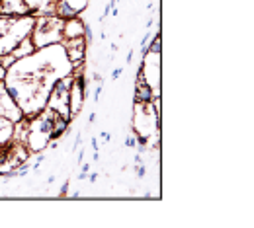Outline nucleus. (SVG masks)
I'll use <instances>...</instances> for the list:
<instances>
[{
    "label": "nucleus",
    "instance_id": "nucleus-1",
    "mask_svg": "<svg viewBox=\"0 0 254 228\" xmlns=\"http://www.w3.org/2000/svg\"><path fill=\"white\" fill-rule=\"evenodd\" d=\"M74 68L76 66L64 53L63 43H53L16 59L6 68L4 86L20 105L24 117L32 119L45 107L55 82L70 76Z\"/></svg>",
    "mask_w": 254,
    "mask_h": 228
},
{
    "label": "nucleus",
    "instance_id": "nucleus-2",
    "mask_svg": "<svg viewBox=\"0 0 254 228\" xmlns=\"http://www.w3.org/2000/svg\"><path fill=\"white\" fill-rule=\"evenodd\" d=\"M68 121H70L68 117H64L49 107H43L35 117L28 119V133H26L24 144L28 146L30 152L43 150L49 142H55L66 131Z\"/></svg>",
    "mask_w": 254,
    "mask_h": 228
},
{
    "label": "nucleus",
    "instance_id": "nucleus-3",
    "mask_svg": "<svg viewBox=\"0 0 254 228\" xmlns=\"http://www.w3.org/2000/svg\"><path fill=\"white\" fill-rule=\"evenodd\" d=\"M35 16H0V57L12 53L26 37L32 35Z\"/></svg>",
    "mask_w": 254,
    "mask_h": 228
},
{
    "label": "nucleus",
    "instance_id": "nucleus-4",
    "mask_svg": "<svg viewBox=\"0 0 254 228\" xmlns=\"http://www.w3.org/2000/svg\"><path fill=\"white\" fill-rule=\"evenodd\" d=\"M63 26L64 20L59 16L35 18L32 35H30L33 47L41 49V47H47V45H53V43H63Z\"/></svg>",
    "mask_w": 254,
    "mask_h": 228
},
{
    "label": "nucleus",
    "instance_id": "nucleus-5",
    "mask_svg": "<svg viewBox=\"0 0 254 228\" xmlns=\"http://www.w3.org/2000/svg\"><path fill=\"white\" fill-rule=\"evenodd\" d=\"M159 103L160 99L155 98V109L151 101H139L135 103V123L133 129L137 137L151 140L153 133L159 135Z\"/></svg>",
    "mask_w": 254,
    "mask_h": 228
},
{
    "label": "nucleus",
    "instance_id": "nucleus-6",
    "mask_svg": "<svg viewBox=\"0 0 254 228\" xmlns=\"http://www.w3.org/2000/svg\"><path fill=\"white\" fill-rule=\"evenodd\" d=\"M30 158V150L24 142L10 138L6 144L0 146V176H4L10 170L20 168Z\"/></svg>",
    "mask_w": 254,
    "mask_h": 228
},
{
    "label": "nucleus",
    "instance_id": "nucleus-7",
    "mask_svg": "<svg viewBox=\"0 0 254 228\" xmlns=\"http://www.w3.org/2000/svg\"><path fill=\"white\" fill-rule=\"evenodd\" d=\"M70 76H72V74H70ZM70 76L61 78V80L55 82V86L51 88V94H49V98H47V103H45V107H49V109L61 113V115L68 117V119H70V109H68V86H70Z\"/></svg>",
    "mask_w": 254,
    "mask_h": 228
},
{
    "label": "nucleus",
    "instance_id": "nucleus-8",
    "mask_svg": "<svg viewBox=\"0 0 254 228\" xmlns=\"http://www.w3.org/2000/svg\"><path fill=\"white\" fill-rule=\"evenodd\" d=\"M86 99V84L84 76H70V86H68V109H70V119L78 115L82 103Z\"/></svg>",
    "mask_w": 254,
    "mask_h": 228
},
{
    "label": "nucleus",
    "instance_id": "nucleus-9",
    "mask_svg": "<svg viewBox=\"0 0 254 228\" xmlns=\"http://www.w3.org/2000/svg\"><path fill=\"white\" fill-rule=\"evenodd\" d=\"M0 117H6L10 119L12 123H18L24 119V113L20 109V105L12 99V96L8 94L6 86H4V80L0 82Z\"/></svg>",
    "mask_w": 254,
    "mask_h": 228
},
{
    "label": "nucleus",
    "instance_id": "nucleus-10",
    "mask_svg": "<svg viewBox=\"0 0 254 228\" xmlns=\"http://www.w3.org/2000/svg\"><path fill=\"white\" fill-rule=\"evenodd\" d=\"M64 53L68 57V61L74 66H80L84 61V55H86V47H88V41L86 37H72V39H64L63 41Z\"/></svg>",
    "mask_w": 254,
    "mask_h": 228
},
{
    "label": "nucleus",
    "instance_id": "nucleus-11",
    "mask_svg": "<svg viewBox=\"0 0 254 228\" xmlns=\"http://www.w3.org/2000/svg\"><path fill=\"white\" fill-rule=\"evenodd\" d=\"M86 6H88V0H57V4L53 8V16L68 20V18L78 16Z\"/></svg>",
    "mask_w": 254,
    "mask_h": 228
},
{
    "label": "nucleus",
    "instance_id": "nucleus-12",
    "mask_svg": "<svg viewBox=\"0 0 254 228\" xmlns=\"http://www.w3.org/2000/svg\"><path fill=\"white\" fill-rule=\"evenodd\" d=\"M30 14L24 0H0V16H24Z\"/></svg>",
    "mask_w": 254,
    "mask_h": 228
},
{
    "label": "nucleus",
    "instance_id": "nucleus-13",
    "mask_svg": "<svg viewBox=\"0 0 254 228\" xmlns=\"http://www.w3.org/2000/svg\"><path fill=\"white\" fill-rule=\"evenodd\" d=\"M86 32V26L80 22V18H68L64 20V26H63V41L64 39H72V37H82Z\"/></svg>",
    "mask_w": 254,
    "mask_h": 228
},
{
    "label": "nucleus",
    "instance_id": "nucleus-14",
    "mask_svg": "<svg viewBox=\"0 0 254 228\" xmlns=\"http://www.w3.org/2000/svg\"><path fill=\"white\" fill-rule=\"evenodd\" d=\"M153 98H155V94H153L151 86L147 84V80L143 78V74L139 70V76L135 80V103H139V101H151Z\"/></svg>",
    "mask_w": 254,
    "mask_h": 228
},
{
    "label": "nucleus",
    "instance_id": "nucleus-15",
    "mask_svg": "<svg viewBox=\"0 0 254 228\" xmlns=\"http://www.w3.org/2000/svg\"><path fill=\"white\" fill-rule=\"evenodd\" d=\"M14 135V123L6 117H0V146L6 144Z\"/></svg>",
    "mask_w": 254,
    "mask_h": 228
},
{
    "label": "nucleus",
    "instance_id": "nucleus-16",
    "mask_svg": "<svg viewBox=\"0 0 254 228\" xmlns=\"http://www.w3.org/2000/svg\"><path fill=\"white\" fill-rule=\"evenodd\" d=\"M35 51V47H33V43H32V39L30 37H26L12 53H8V55H12L14 59H22V57H26V55H30V53H33Z\"/></svg>",
    "mask_w": 254,
    "mask_h": 228
},
{
    "label": "nucleus",
    "instance_id": "nucleus-17",
    "mask_svg": "<svg viewBox=\"0 0 254 228\" xmlns=\"http://www.w3.org/2000/svg\"><path fill=\"white\" fill-rule=\"evenodd\" d=\"M147 53H160V35L155 37V41L151 43V47H147Z\"/></svg>",
    "mask_w": 254,
    "mask_h": 228
},
{
    "label": "nucleus",
    "instance_id": "nucleus-18",
    "mask_svg": "<svg viewBox=\"0 0 254 228\" xmlns=\"http://www.w3.org/2000/svg\"><path fill=\"white\" fill-rule=\"evenodd\" d=\"M135 166H137V168H135V172H137V178H141V180H143V178H145V174H147L145 166H143V164H135Z\"/></svg>",
    "mask_w": 254,
    "mask_h": 228
},
{
    "label": "nucleus",
    "instance_id": "nucleus-19",
    "mask_svg": "<svg viewBox=\"0 0 254 228\" xmlns=\"http://www.w3.org/2000/svg\"><path fill=\"white\" fill-rule=\"evenodd\" d=\"M43 162H45V154H39V156H37V160H35V164H33V170L37 172V170H39V166H41Z\"/></svg>",
    "mask_w": 254,
    "mask_h": 228
},
{
    "label": "nucleus",
    "instance_id": "nucleus-20",
    "mask_svg": "<svg viewBox=\"0 0 254 228\" xmlns=\"http://www.w3.org/2000/svg\"><path fill=\"white\" fill-rule=\"evenodd\" d=\"M137 144V138L135 137H127V140H126V146H129V148H133Z\"/></svg>",
    "mask_w": 254,
    "mask_h": 228
},
{
    "label": "nucleus",
    "instance_id": "nucleus-21",
    "mask_svg": "<svg viewBox=\"0 0 254 228\" xmlns=\"http://www.w3.org/2000/svg\"><path fill=\"white\" fill-rule=\"evenodd\" d=\"M122 74H124V68H116V70L112 72V78H114V80H118Z\"/></svg>",
    "mask_w": 254,
    "mask_h": 228
},
{
    "label": "nucleus",
    "instance_id": "nucleus-22",
    "mask_svg": "<svg viewBox=\"0 0 254 228\" xmlns=\"http://www.w3.org/2000/svg\"><path fill=\"white\" fill-rule=\"evenodd\" d=\"M102 92H104V88H102V84H100V86H98V88L94 90V101H98V99H100Z\"/></svg>",
    "mask_w": 254,
    "mask_h": 228
},
{
    "label": "nucleus",
    "instance_id": "nucleus-23",
    "mask_svg": "<svg viewBox=\"0 0 254 228\" xmlns=\"http://www.w3.org/2000/svg\"><path fill=\"white\" fill-rule=\"evenodd\" d=\"M100 137H102V140H104V142H110V140H112V135H110L108 131H104Z\"/></svg>",
    "mask_w": 254,
    "mask_h": 228
},
{
    "label": "nucleus",
    "instance_id": "nucleus-24",
    "mask_svg": "<svg viewBox=\"0 0 254 228\" xmlns=\"http://www.w3.org/2000/svg\"><path fill=\"white\" fill-rule=\"evenodd\" d=\"M80 140H82V135L78 133V135H76V138H74V144H72V150H76V148H78V144H80Z\"/></svg>",
    "mask_w": 254,
    "mask_h": 228
},
{
    "label": "nucleus",
    "instance_id": "nucleus-25",
    "mask_svg": "<svg viewBox=\"0 0 254 228\" xmlns=\"http://www.w3.org/2000/svg\"><path fill=\"white\" fill-rule=\"evenodd\" d=\"M4 76H6V68H4V66L0 65V82L4 80Z\"/></svg>",
    "mask_w": 254,
    "mask_h": 228
},
{
    "label": "nucleus",
    "instance_id": "nucleus-26",
    "mask_svg": "<svg viewBox=\"0 0 254 228\" xmlns=\"http://www.w3.org/2000/svg\"><path fill=\"white\" fill-rule=\"evenodd\" d=\"M66 191H68V182L63 183V187H61V195H66Z\"/></svg>",
    "mask_w": 254,
    "mask_h": 228
},
{
    "label": "nucleus",
    "instance_id": "nucleus-27",
    "mask_svg": "<svg viewBox=\"0 0 254 228\" xmlns=\"http://www.w3.org/2000/svg\"><path fill=\"white\" fill-rule=\"evenodd\" d=\"M88 180H90V183H94L96 180H98V174H90V176H86Z\"/></svg>",
    "mask_w": 254,
    "mask_h": 228
},
{
    "label": "nucleus",
    "instance_id": "nucleus-28",
    "mask_svg": "<svg viewBox=\"0 0 254 228\" xmlns=\"http://www.w3.org/2000/svg\"><path fill=\"white\" fill-rule=\"evenodd\" d=\"M82 172L88 174V172H90V164H82Z\"/></svg>",
    "mask_w": 254,
    "mask_h": 228
},
{
    "label": "nucleus",
    "instance_id": "nucleus-29",
    "mask_svg": "<svg viewBox=\"0 0 254 228\" xmlns=\"http://www.w3.org/2000/svg\"><path fill=\"white\" fill-rule=\"evenodd\" d=\"M82 160H84V150L78 152V164H82Z\"/></svg>",
    "mask_w": 254,
    "mask_h": 228
},
{
    "label": "nucleus",
    "instance_id": "nucleus-30",
    "mask_svg": "<svg viewBox=\"0 0 254 228\" xmlns=\"http://www.w3.org/2000/svg\"><path fill=\"white\" fill-rule=\"evenodd\" d=\"M86 176H88V174H84V172H80V174H78V180H86Z\"/></svg>",
    "mask_w": 254,
    "mask_h": 228
},
{
    "label": "nucleus",
    "instance_id": "nucleus-31",
    "mask_svg": "<svg viewBox=\"0 0 254 228\" xmlns=\"http://www.w3.org/2000/svg\"><path fill=\"white\" fill-rule=\"evenodd\" d=\"M88 121H90V123H94V121H96V113H90V117H88Z\"/></svg>",
    "mask_w": 254,
    "mask_h": 228
},
{
    "label": "nucleus",
    "instance_id": "nucleus-32",
    "mask_svg": "<svg viewBox=\"0 0 254 228\" xmlns=\"http://www.w3.org/2000/svg\"><path fill=\"white\" fill-rule=\"evenodd\" d=\"M135 164H143V160H141V156H139V154L135 156Z\"/></svg>",
    "mask_w": 254,
    "mask_h": 228
}]
</instances>
